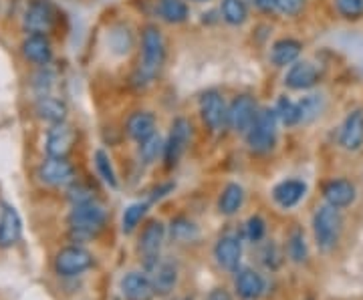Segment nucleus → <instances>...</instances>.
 Listing matches in <instances>:
<instances>
[{"label":"nucleus","mask_w":363,"mask_h":300,"mask_svg":"<svg viewBox=\"0 0 363 300\" xmlns=\"http://www.w3.org/2000/svg\"><path fill=\"white\" fill-rule=\"evenodd\" d=\"M128 135L133 142L142 144L143 139L152 137L156 133V115L150 111H135L128 119Z\"/></svg>","instance_id":"4be33fe9"},{"label":"nucleus","mask_w":363,"mask_h":300,"mask_svg":"<svg viewBox=\"0 0 363 300\" xmlns=\"http://www.w3.org/2000/svg\"><path fill=\"white\" fill-rule=\"evenodd\" d=\"M305 194H307V183L301 182V180H285L279 185H274V190H272L274 202L285 209L297 206L298 202L305 197Z\"/></svg>","instance_id":"aec40b11"},{"label":"nucleus","mask_w":363,"mask_h":300,"mask_svg":"<svg viewBox=\"0 0 363 300\" xmlns=\"http://www.w3.org/2000/svg\"><path fill=\"white\" fill-rule=\"evenodd\" d=\"M298 113H301V123H311L323 113L325 101L321 95H307L298 101Z\"/></svg>","instance_id":"c85d7f7f"},{"label":"nucleus","mask_w":363,"mask_h":300,"mask_svg":"<svg viewBox=\"0 0 363 300\" xmlns=\"http://www.w3.org/2000/svg\"><path fill=\"white\" fill-rule=\"evenodd\" d=\"M147 202H138V204H131L130 208H125V212H123V232L125 234H131L138 226H140V222H142V218L145 216V212H147Z\"/></svg>","instance_id":"72a5a7b5"},{"label":"nucleus","mask_w":363,"mask_h":300,"mask_svg":"<svg viewBox=\"0 0 363 300\" xmlns=\"http://www.w3.org/2000/svg\"><path fill=\"white\" fill-rule=\"evenodd\" d=\"M35 109H37V115L43 121H49L52 125L63 123L67 117V105L61 99L51 97V95H40Z\"/></svg>","instance_id":"393cba45"},{"label":"nucleus","mask_w":363,"mask_h":300,"mask_svg":"<svg viewBox=\"0 0 363 300\" xmlns=\"http://www.w3.org/2000/svg\"><path fill=\"white\" fill-rule=\"evenodd\" d=\"M277 125H279V115L271 107L259 109V115L255 119L252 127L245 135L247 145L255 154H267L271 151L277 144Z\"/></svg>","instance_id":"7ed1b4c3"},{"label":"nucleus","mask_w":363,"mask_h":300,"mask_svg":"<svg viewBox=\"0 0 363 300\" xmlns=\"http://www.w3.org/2000/svg\"><path fill=\"white\" fill-rule=\"evenodd\" d=\"M145 266L150 270V280L154 284V292L160 296L169 294L178 282V268L172 262L160 260V256L157 258H145Z\"/></svg>","instance_id":"9d476101"},{"label":"nucleus","mask_w":363,"mask_h":300,"mask_svg":"<svg viewBox=\"0 0 363 300\" xmlns=\"http://www.w3.org/2000/svg\"><path fill=\"white\" fill-rule=\"evenodd\" d=\"M160 154H164V142H162V137L157 133H154L152 137L143 139L140 144V159L145 166L154 163Z\"/></svg>","instance_id":"2f4dec72"},{"label":"nucleus","mask_w":363,"mask_h":300,"mask_svg":"<svg viewBox=\"0 0 363 300\" xmlns=\"http://www.w3.org/2000/svg\"><path fill=\"white\" fill-rule=\"evenodd\" d=\"M40 182L52 188H67L75 183V168L67 157H49L40 163L39 168Z\"/></svg>","instance_id":"6e6552de"},{"label":"nucleus","mask_w":363,"mask_h":300,"mask_svg":"<svg viewBox=\"0 0 363 300\" xmlns=\"http://www.w3.org/2000/svg\"><path fill=\"white\" fill-rule=\"evenodd\" d=\"M206 300H233V299H230V294H228L226 290H222V288H214V290L208 294Z\"/></svg>","instance_id":"a19ab883"},{"label":"nucleus","mask_w":363,"mask_h":300,"mask_svg":"<svg viewBox=\"0 0 363 300\" xmlns=\"http://www.w3.org/2000/svg\"><path fill=\"white\" fill-rule=\"evenodd\" d=\"M164 238H166V228L164 224L152 220L147 222V226L143 228L142 240H140V250L143 252L145 258H157L160 256V248L164 244Z\"/></svg>","instance_id":"5701e85b"},{"label":"nucleus","mask_w":363,"mask_h":300,"mask_svg":"<svg viewBox=\"0 0 363 300\" xmlns=\"http://www.w3.org/2000/svg\"><path fill=\"white\" fill-rule=\"evenodd\" d=\"M214 258L218 262V266L224 270H238V264L242 258V244L240 238L234 234L222 236L220 240L214 246Z\"/></svg>","instance_id":"4468645a"},{"label":"nucleus","mask_w":363,"mask_h":300,"mask_svg":"<svg viewBox=\"0 0 363 300\" xmlns=\"http://www.w3.org/2000/svg\"><path fill=\"white\" fill-rule=\"evenodd\" d=\"M105 220H107L105 209L95 202H87V204L73 206L67 222H69L71 236L77 242H83V240H89L99 234L104 230Z\"/></svg>","instance_id":"f257e3e1"},{"label":"nucleus","mask_w":363,"mask_h":300,"mask_svg":"<svg viewBox=\"0 0 363 300\" xmlns=\"http://www.w3.org/2000/svg\"><path fill=\"white\" fill-rule=\"evenodd\" d=\"M157 13L162 16V21L168 25H182L190 16L188 4L184 0H160Z\"/></svg>","instance_id":"a878e982"},{"label":"nucleus","mask_w":363,"mask_h":300,"mask_svg":"<svg viewBox=\"0 0 363 300\" xmlns=\"http://www.w3.org/2000/svg\"><path fill=\"white\" fill-rule=\"evenodd\" d=\"M169 234H172V240L182 242V244H188V242H194L196 238H198V228L188 218H176L172 222V226H169Z\"/></svg>","instance_id":"c756f323"},{"label":"nucleus","mask_w":363,"mask_h":300,"mask_svg":"<svg viewBox=\"0 0 363 300\" xmlns=\"http://www.w3.org/2000/svg\"><path fill=\"white\" fill-rule=\"evenodd\" d=\"M23 236V220L18 212L4 204L0 214V248H11Z\"/></svg>","instance_id":"dca6fc26"},{"label":"nucleus","mask_w":363,"mask_h":300,"mask_svg":"<svg viewBox=\"0 0 363 300\" xmlns=\"http://www.w3.org/2000/svg\"><path fill=\"white\" fill-rule=\"evenodd\" d=\"M75 144V131L71 125L57 123L47 133V154L49 157H67Z\"/></svg>","instance_id":"2eb2a0df"},{"label":"nucleus","mask_w":363,"mask_h":300,"mask_svg":"<svg viewBox=\"0 0 363 300\" xmlns=\"http://www.w3.org/2000/svg\"><path fill=\"white\" fill-rule=\"evenodd\" d=\"M234 288H236L238 296L242 300H257L262 296V292L267 288V282H264V278L257 270L240 268V270H236Z\"/></svg>","instance_id":"f3484780"},{"label":"nucleus","mask_w":363,"mask_h":300,"mask_svg":"<svg viewBox=\"0 0 363 300\" xmlns=\"http://www.w3.org/2000/svg\"><path fill=\"white\" fill-rule=\"evenodd\" d=\"M339 145L345 151H357L363 145V109H353L339 131Z\"/></svg>","instance_id":"f8f14e48"},{"label":"nucleus","mask_w":363,"mask_h":300,"mask_svg":"<svg viewBox=\"0 0 363 300\" xmlns=\"http://www.w3.org/2000/svg\"><path fill=\"white\" fill-rule=\"evenodd\" d=\"M121 292L125 300H152L154 299V284L150 276L142 272H128L121 280Z\"/></svg>","instance_id":"a211bd4d"},{"label":"nucleus","mask_w":363,"mask_h":300,"mask_svg":"<svg viewBox=\"0 0 363 300\" xmlns=\"http://www.w3.org/2000/svg\"><path fill=\"white\" fill-rule=\"evenodd\" d=\"M323 196L333 208H347L355 202V185L347 180H333L325 185Z\"/></svg>","instance_id":"412c9836"},{"label":"nucleus","mask_w":363,"mask_h":300,"mask_svg":"<svg viewBox=\"0 0 363 300\" xmlns=\"http://www.w3.org/2000/svg\"><path fill=\"white\" fill-rule=\"evenodd\" d=\"M69 200L73 202V206L79 204H87V202H95V192L91 190L89 185H81V183H71V190H69Z\"/></svg>","instance_id":"e433bc0d"},{"label":"nucleus","mask_w":363,"mask_h":300,"mask_svg":"<svg viewBox=\"0 0 363 300\" xmlns=\"http://www.w3.org/2000/svg\"><path fill=\"white\" fill-rule=\"evenodd\" d=\"M264 232H267V224L260 216H252L248 218L247 222V238L250 242H260L264 238Z\"/></svg>","instance_id":"4c0bfd02"},{"label":"nucleus","mask_w":363,"mask_h":300,"mask_svg":"<svg viewBox=\"0 0 363 300\" xmlns=\"http://www.w3.org/2000/svg\"><path fill=\"white\" fill-rule=\"evenodd\" d=\"M245 204V190L238 183H228L222 190L220 200H218V209L224 216H234Z\"/></svg>","instance_id":"bb28decb"},{"label":"nucleus","mask_w":363,"mask_h":300,"mask_svg":"<svg viewBox=\"0 0 363 300\" xmlns=\"http://www.w3.org/2000/svg\"><path fill=\"white\" fill-rule=\"evenodd\" d=\"M319 83V69L309 61H297L286 71L285 85L293 91H307Z\"/></svg>","instance_id":"ddd939ff"},{"label":"nucleus","mask_w":363,"mask_h":300,"mask_svg":"<svg viewBox=\"0 0 363 300\" xmlns=\"http://www.w3.org/2000/svg\"><path fill=\"white\" fill-rule=\"evenodd\" d=\"M182 300H190V299H182Z\"/></svg>","instance_id":"37998d69"},{"label":"nucleus","mask_w":363,"mask_h":300,"mask_svg":"<svg viewBox=\"0 0 363 300\" xmlns=\"http://www.w3.org/2000/svg\"><path fill=\"white\" fill-rule=\"evenodd\" d=\"M190 129H192V125H190L188 119H174L168 139L164 144V159H166L168 168L176 166L180 161V157L184 156V151L188 147V142H190Z\"/></svg>","instance_id":"1a4fd4ad"},{"label":"nucleus","mask_w":363,"mask_h":300,"mask_svg":"<svg viewBox=\"0 0 363 300\" xmlns=\"http://www.w3.org/2000/svg\"><path fill=\"white\" fill-rule=\"evenodd\" d=\"M220 14L224 23H228L230 26L245 25L248 18L247 2L245 0H222Z\"/></svg>","instance_id":"cd10ccee"},{"label":"nucleus","mask_w":363,"mask_h":300,"mask_svg":"<svg viewBox=\"0 0 363 300\" xmlns=\"http://www.w3.org/2000/svg\"><path fill=\"white\" fill-rule=\"evenodd\" d=\"M337 13L347 21H359L363 16V0H335Z\"/></svg>","instance_id":"c9c22d12"},{"label":"nucleus","mask_w":363,"mask_h":300,"mask_svg":"<svg viewBox=\"0 0 363 300\" xmlns=\"http://www.w3.org/2000/svg\"><path fill=\"white\" fill-rule=\"evenodd\" d=\"M341 228H343V218L339 208L333 206H321L315 212L313 216V234H315V242L317 246L329 252L331 248H335V244L339 242L341 236Z\"/></svg>","instance_id":"20e7f679"},{"label":"nucleus","mask_w":363,"mask_h":300,"mask_svg":"<svg viewBox=\"0 0 363 300\" xmlns=\"http://www.w3.org/2000/svg\"><path fill=\"white\" fill-rule=\"evenodd\" d=\"M55 25V13L45 0H35L25 13V28L30 35H47Z\"/></svg>","instance_id":"9b49d317"},{"label":"nucleus","mask_w":363,"mask_h":300,"mask_svg":"<svg viewBox=\"0 0 363 300\" xmlns=\"http://www.w3.org/2000/svg\"><path fill=\"white\" fill-rule=\"evenodd\" d=\"M166 59V42L162 30L154 25H147L142 33V59H140V77L143 81H152L160 73Z\"/></svg>","instance_id":"f03ea898"},{"label":"nucleus","mask_w":363,"mask_h":300,"mask_svg":"<svg viewBox=\"0 0 363 300\" xmlns=\"http://www.w3.org/2000/svg\"><path fill=\"white\" fill-rule=\"evenodd\" d=\"M93 266V256L81 246H67L55 256V272L65 278L83 275Z\"/></svg>","instance_id":"39448f33"},{"label":"nucleus","mask_w":363,"mask_h":300,"mask_svg":"<svg viewBox=\"0 0 363 300\" xmlns=\"http://www.w3.org/2000/svg\"><path fill=\"white\" fill-rule=\"evenodd\" d=\"M289 258L293 262H301L307 260V244H305V236L303 232H293V236L289 238Z\"/></svg>","instance_id":"f704fd0d"},{"label":"nucleus","mask_w":363,"mask_h":300,"mask_svg":"<svg viewBox=\"0 0 363 300\" xmlns=\"http://www.w3.org/2000/svg\"><path fill=\"white\" fill-rule=\"evenodd\" d=\"M257 115H259V105L255 101V97L238 95V97H234L233 103L228 105V127L234 133L247 135Z\"/></svg>","instance_id":"423d86ee"},{"label":"nucleus","mask_w":363,"mask_h":300,"mask_svg":"<svg viewBox=\"0 0 363 300\" xmlns=\"http://www.w3.org/2000/svg\"><path fill=\"white\" fill-rule=\"evenodd\" d=\"M305 8V0H277V11L285 16H297Z\"/></svg>","instance_id":"58836bf2"},{"label":"nucleus","mask_w":363,"mask_h":300,"mask_svg":"<svg viewBox=\"0 0 363 300\" xmlns=\"http://www.w3.org/2000/svg\"><path fill=\"white\" fill-rule=\"evenodd\" d=\"M95 168H97V173L101 175V180L109 188H117V175L116 170H113V163H111V159H109V156L105 154L104 149L95 151Z\"/></svg>","instance_id":"473e14b6"},{"label":"nucleus","mask_w":363,"mask_h":300,"mask_svg":"<svg viewBox=\"0 0 363 300\" xmlns=\"http://www.w3.org/2000/svg\"><path fill=\"white\" fill-rule=\"evenodd\" d=\"M255 4L259 6L262 13H271L277 8V0H255Z\"/></svg>","instance_id":"ea45409f"},{"label":"nucleus","mask_w":363,"mask_h":300,"mask_svg":"<svg viewBox=\"0 0 363 300\" xmlns=\"http://www.w3.org/2000/svg\"><path fill=\"white\" fill-rule=\"evenodd\" d=\"M277 115H279V121H283L285 125L293 127V125H298L301 123V113H298V105L295 101H291L289 97H281L277 101V107H274Z\"/></svg>","instance_id":"7c9ffc66"},{"label":"nucleus","mask_w":363,"mask_h":300,"mask_svg":"<svg viewBox=\"0 0 363 300\" xmlns=\"http://www.w3.org/2000/svg\"><path fill=\"white\" fill-rule=\"evenodd\" d=\"M23 57L26 61L35 63V65L45 67L51 63L52 59V49L49 39L45 35H28L25 40H23Z\"/></svg>","instance_id":"6ab92c4d"},{"label":"nucleus","mask_w":363,"mask_h":300,"mask_svg":"<svg viewBox=\"0 0 363 300\" xmlns=\"http://www.w3.org/2000/svg\"><path fill=\"white\" fill-rule=\"evenodd\" d=\"M200 115L210 131H220L224 125H228V107L224 103L220 93L210 89L202 93L200 97Z\"/></svg>","instance_id":"0eeeda50"},{"label":"nucleus","mask_w":363,"mask_h":300,"mask_svg":"<svg viewBox=\"0 0 363 300\" xmlns=\"http://www.w3.org/2000/svg\"><path fill=\"white\" fill-rule=\"evenodd\" d=\"M303 51V45L295 39H281L272 45L271 61L274 67H286L297 63L298 54Z\"/></svg>","instance_id":"b1692460"},{"label":"nucleus","mask_w":363,"mask_h":300,"mask_svg":"<svg viewBox=\"0 0 363 300\" xmlns=\"http://www.w3.org/2000/svg\"><path fill=\"white\" fill-rule=\"evenodd\" d=\"M192 2H210V0H192Z\"/></svg>","instance_id":"79ce46f5"}]
</instances>
